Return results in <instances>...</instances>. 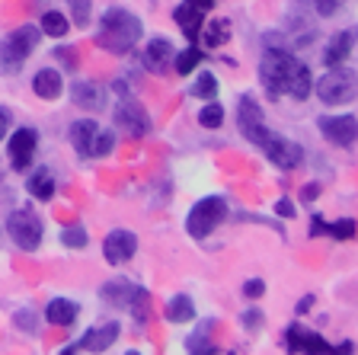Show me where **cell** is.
<instances>
[{
    "mask_svg": "<svg viewBox=\"0 0 358 355\" xmlns=\"http://www.w3.org/2000/svg\"><path fill=\"white\" fill-rule=\"evenodd\" d=\"M211 330H215V320L201 323L199 330H195V333L186 340V349H189V352H215V346H211Z\"/></svg>",
    "mask_w": 358,
    "mask_h": 355,
    "instance_id": "cell-28",
    "label": "cell"
},
{
    "mask_svg": "<svg viewBox=\"0 0 358 355\" xmlns=\"http://www.w3.org/2000/svg\"><path fill=\"white\" fill-rule=\"evenodd\" d=\"M87 230L80 228V224H71V228H64L61 230V244L64 246H71V250H80V246H87Z\"/></svg>",
    "mask_w": 358,
    "mask_h": 355,
    "instance_id": "cell-34",
    "label": "cell"
},
{
    "mask_svg": "<svg viewBox=\"0 0 358 355\" xmlns=\"http://www.w3.org/2000/svg\"><path fill=\"white\" fill-rule=\"evenodd\" d=\"M32 90H36V97H42V99H58L61 90H64V81H61L58 71L42 67V71L32 77Z\"/></svg>",
    "mask_w": 358,
    "mask_h": 355,
    "instance_id": "cell-22",
    "label": "cell"
},
{
    "mask_svg": "<svg viewBox=\"0 0 358 355\" xmlns=\"http://www.w3.org/2000/svg\"><path fill=\"white\" fill-rule=\"evenodd\" d=\"M99 134V125L93 122V118H80V122H74L71 125V144H74V151L80 157H93V141H96Z\"/></svg>",
    "mask_w": 358,
    "mask_h": 355,
    "instance_id": "cell-18",
    "label": "cell"
},
{
    "mask_svg": "<svg viewBox=\"0 0 358 355\" xmlns=\"http://www.w3.org/2000/svg\"><path fill=\"white\" fill-rule=\"evenodd\" d=\"M36 148H38V134L32 128L13 132V138H10V163H13V170H26L32 157H36Z\"/></svg>",
    "mask_w": 358,
    "mask_h": 355,
    "instance_id": "cell-13",
    "label": "cell"
},
{
    "mask_svg": "<svg viewBox=\"0 0 358 355\" xmlns=\"http://www.w3.org/2000/svg\"><path fill=\"white\" fill-rule=\"evenodd\" d=\"M16 326H20V330H29V333H36V320H32V314L26 311V314H16Z\"/></svg>",
    "mask_w": 358,
    "mask_h": 355,
    "instance_id": "cell-41",
    "label": "cell"
},
{
    "mask_svg": "<svg viewBox=\"0 0 358 355\" xmlns=\"http://www.w3.org/2000/svg\"><path fill=\"white\" fill-rule=\"evenodd\" d=\"M237 125H240V132H243V138L250 141V144H256V148H262V141L272 134V132H268V125H266V118H262L259 103H256L250 93H246V97H240Z\"/></svg>",
    "mask_w": 358,
    "mask_h": 355,
    "instance_id": "cell-7",
    "label": "cell"
},
{
    "mask_svg": "<svg viewBox=\"0 0 358 355\" xmlns=\"http://www.w3.org/2000/svg\"><path fill=\"white\" fill-rule=\"evenodd\" d=\"M275 215H282V218H294L298 211H294V205H291L288 199H278V202H275Z\"/></svg>",
    "mask_w": 358,
    "mask_h": 355,
    "instance_id": "cell-42",
    "label": "cell"
},
{
    "mask_svg": "<svg viewBox=\"0 0 358 355\" xmlns=\"http://www.w3.org/2000/svg\"><path fill=\"white\" fill-rule=\"evenodd\" d=\"M310 90H313L310 67H307L304 61H294V71H291V83H288V97L298 99V103H304V99L310 97Z\"/></svg>",
    "mask_w": 358,
    "mask_h": 355,
    "instance_id": "cell-23",
    "label": "cell"
},
{
    "mask_svg": "<svg viewBox=\"0 0 358 355\" xmlns=\"http://www.w3.org/2000/svg\"><path fill=\"white\" fill-rule=\"evenodd\" d=\"M141 32H144V26L138 16L122 10V7H112V10H106L103 20H99L96 45L112 55H128L134 45H138Z\"/></svg>",
    "mask_w": 358,
    "mask_h": 355,
    "instance_id": "cell-1",
    "label": "cell"
},
{
    "mask_svg": "<svg viewBox=\"0 0 358 355\" xmlns=\"http://www.w3.org/2000/svg\"><path fill=\"white\" fill-rule=\"evenodd\" d=\"M119 333H122V326L115 323V320H109V323H103V326L87 330V333H83V340L64 346V352H106L112 342L119 340Z\"/></svg>",
    "mask_w": 358,
    "mask_h": 355,
    "instance_id": "cell-10",
    "label": "cell"
},
{
    "mask_svg": "<svg viewBox=\"0 0 358 355\" xmlns=\"http://www.w3.org/2000/svg\"><path fill=\"white\" fill-rule=\"evenodd\" d=\"M358 93V74L355 71H345V67H329L327 74L317 81V97L327 106H343L352 103Z\"/></svg>",
    "mask_w": 358,
    "mask_h": 355,
    "instance_id": "cell-3",
    "label": "cell"
},
{
    "mask_svg": "<svg viewBox=\"0 0 358 355\" xmlns=\"http://www.w3.org/2000/svg\"><path fill=\"white\" fill-rule=\"evenodd\" d=\"M29 195H36L38 202H48L55 195V176H52V170H36L29 176Z\"/></svg>",
    "mask_w": 358,
    "mask_h": 355,
    "instance_id": "cell-26",
    "label": "cell"
},
{
    "mask_svg": "<svg viewBox=\"0 0 358 355\" xmlns=\"http://www.w3.org/2000/svg\"><path fill=\"white\" fill-rule=\"evenodd\" d=\"M90 13H93V4L90 0H71V20L77 22V26H90Z\"/></svg>",
    "mask_w": 358,
    "mask_h": 355,
    "instance_id": "cell-35",
    "label": "cell"
},
{
    "mask_svg": "<svg viewBox=\"0 0 358 355\" xmlns=\"http://www.w3.org/2000/svg\"><path fill=\"white\" fill-rule=\"evenodd\" d=\"M294 55L285 48H266L259 58V81L266 90L268 99H282L288 97V83H291V71H294Z\"/></svg>",
    "mask_w": 358,
    "mask_h": 355,
    "instance_id": "cell-2",
    "label": "cell"
},
{
    "mask_svg": "<svg viewBox=\"0 0 358 355\" xmlns=\"http://www.w3.org/2000/svg\"><path fill=\"white\" fill-rule=\"evenodd\" d=\"M164 317L170 320V323H189V320L195 317V304H192V298H189V295H176V298H170V301H166V307H164Z\"/></svg>",
    "mask_w": 358,
    "mask_h": 355,
    "instance_id": "cell-24",
    "label": "cell"
},
{
    "mask_svg": "<svg viewBox=\"0 0 358 355\" xmlns=\"http://www.w3.org/2000/svg\"><path fill=\"white\" fill-rule=\"evenodd\" d=\"M201 58H205V55H201V48L192 42V45H189V48H186V52H179L176 58H173V67H176L179 74H192V67L199 64Z\"/></svg>",
    "mask_w": 358,
    "mask_h": 355,
    "instance_id": "cell-31",
    "label": "cell"
},
{
    "mask_svg": "<svg viewBox=\"0 0 358 355\" xmlns=\"http://www.w3.org/2000/svg\"><path fill=\"white\" fill-rule=\"evenodd\" d=\"M134 281H128V279H112V281H106L103 285V301L106 304H112V307H119V311H128V304H131V295H134Z\"/></svg>",
    "mask_w": 358,
    "mask_h": 355,
    "instance_id": "cell-20",
    "label": "cell"
},
{
    "mask_svg": "<svg viewBox=\"0 0 358 355\" xmlns=\"http://www.w3.org/2000/svg\"><path fill=\"white\" fill-rule=\"evenodd\" d=\"M176 58V48H173L170 39H150L148 48H144V67L150 74H166Z\"/></svg>",
    "mask_w": 358,
    "mask_h": 355,
    "instance_id": "cell-14",
    "label": "cell"
},
{
    "mask_svg": "<svg viewBox=\"0 0 358 355\" xmlns=\"http://www.w3.org/2000/svg\"><path fill=\"white\" fill-rule=\"evenodd\" d=\"M112 148H115V134H112V132H103V128H99L96 141H93V157L112 154Z\"/></svg>",
    "mask_w": 358,
    "mask_h": 355,
    "instance_id": "cell-36",
    "label": "cell"
},
{
    "mask_svg": "<svg viewBox=\"0 0 358 355\" xmlns=\"http://www.w3.org/2000/svg\"><path fill=\"white\" fill-rule=\"evenodd\" d=\"M77 314H80V307L74 301H67V298H52L48 307H45V320L52 326H71L77 320Z\"/></svg>",
    "mask_w": 358,
    "mask_h": 355,
    "instance_id": "cell-21",
    "label": "cell"
},
{
    "mask_svg": "<svg viewBox=\"0 0 358 355\" xmlns=\"http://www.w3.org/2000/svg\"><path fill=\"white\" fill-rule=\"evenodd\" d=\"M355 39H358V29H349V32H336L333 39H329L327 52H323V61H327V67H336L343 64L345 58L352 55V48H355Z\"/></svg>",
    "mask_w": 358,
    "mask_h": 355,
    "instance_id": "cell-17",
    "label": "cell"
},
{
    "mask_svg": "<svg viewBox=\"0 0 358 355\" xmlns=\"http://www.w3.org/2000/svg\"><path fill=\"white\" fill-rule=\"evenodd\" d=\"M262 291H266V281H262V279H250L243 285V295L246 298H262Z\"/></svg>",
    "mask_w": 358,
    "mask_h": 355,
    "instance_id": "cell-39",
    "label": "cell"
},
{
    "mask_svg": "<svg viewBox=\"0 0 358 355\" xmlns=\"http://www.w3.org/2000/svg\"><path fill=\"white\" fill-rule=\"evenodd\" d=\"M199 125L205 128H221L224 125V106L221 103H208L199 112Z\"/></svg>",
    "mask_w": 358,
    "mask_h": 355,
    "instance_id": "cell-33",
    "label": "cell"
},
{
    "mask_svg": "<svg viewBox=\"0 0 358 355\" xmlns=\"http://www.w3.org/2000/svg\"><path fill=\"white\" fill-rule=\"evenodd\" d=\"M310 4L320 16H336L339 10H343V0H310Z\"/></svg>",
    "mask_w": 358,
    "mask_h": 355,
    "instance_id": "cell-37",
    "label": "cell"
},
{
    "mask_svg": "<svg viewBox=\"0 0 358 355\" xmlns=\"http://www.w3.org/2000/svg\"><path fill=\"white\" fill-rule=\"evenodd\" d=\"M307 307H313V295L301 298V301H298V314H307Z\"/></svg>",
    "mask_w": 358,
    "mask_h": 355,
    "instance_id": "cell-45",
    "label": "cell"
},
{
    "mask_svg": "<svg viewBox=\"0 0 358 355\" xmlns=\"http://www.w3.org/2000/svg\"><path fill=\"white\" fill-rule=\"evenodd\" d=\"M231 20H211L208 26H201L199 36L205 39V48H221L224 42H231Z\"/></svg>",
    "mask_w": 358,
    "mask_h": 355,
    "instance_id": "cell-25",
    "label": "cell"
},
{
    "mask_svg": "<svg viewBox=\"0 0 358 355\" xmlns=\"http://www.w3.org/2000/svg\"><path fill=\"white\" fill-rule=\"evenodd\" d=\"M7 230H10V237H13V244L26 253L38 250V244H42V218H38L36 211H29V208L13 211V215L7 218Z\"/></svg>",
    "mask_w": 358,
    "mask_h": 355,
    "instance_id": "cell-6",
    "label": "cell"
},
{
    "mask_svg": "<svg viewBox=\"0 0 358 355\" xmlns=\"http://www.w3.org/2000/svg\"><path fill=\"white\" fill-rule=\"evenodd\" d=\"M42 32L45 36H55V39H64L67 32H71V20H67L64 13H58V10H48V13L42 16Z\"/></svg>",
    "mask_w": 358,
    "mask_h": 355,
    "instance_id": "cell-27",
    "label": "cell"
},
{
    "mask_svg": "<svg viewBox=\"0 0 358 355\" xmlns=\"http://www.w3.org/2000/svg\"><path fill=\"white\" fill-rule=\"evenodd\" d=\"M262 151H266L268 160L275 163V167H282V170H294V167L304 160V148L288 138H282V134H268V138L262 141Z\"/></svg>",
    "mask_w": 358,
    "mask_h": 355,
    "instance_id": "cell-9",
    "label": "cell"
},
{
    "mask_svg": "<svg viewBox=\"0 0 358 355\" xmlns=\"http://www.w3.org/2000/svg\"><path fill=\"white\" fill-rule=\"evenodd\" d=\"M320 134L336 148H352L358 141V118L355 116H320L317 122Z\"/></svg>",
    "mask_w": 358,
    "mask_h": 355,
    "instance_id": "cell-8",
    "label": "cell"
},
{
    "mask_svg": "<svg viewBox=\"0 0 358 355\" xmlns=\"http://www.w3.org/2000/svg\"><path fill=\"white\" fill-rule=\"evenodd\" d=\"M128 311H131V317L138 320V323H148V317H150V295L141 288V285L134 288L131 304H128Z\"/></svg>",
    "mask_w": 358,
    "mask_h": 355,
    "instance_id": "cell-30",
    "label": "cell"
},
{
    "mask_svg": "<svg viewBox=\"0 0 358 355\" xmlns=\"http://www.w3.org/2000/svg\"><path fill=\"white\" fill-rule=\"evenodd\" d=\"M173 20H176V26L182 29V36H186L189 42H195V39H199V32H201V26H205V13H201V10H195V7H189L186 0L173 10Z\"/></svg>",
    "mask_w": 358,
    "mask_h": 355,
    "instance_id": "cell-19",
    "label": "cell"
},
{
    "mask_svg": "<svg viewBox=\"0 0 358 355\" xmlns=\"http://www.w3.org/2000/svg\"><path fill=\"white\" fill-rule=\"evenodd\" d=\"M215 93H217V77L215 74H199V81L192 83V97H199V99H215Z\"/></svg>",
    "mask_w": 358,
    "mask_h": 355,
    "instance_id": "cell-32",
    "label": "cell"
},
{
    "mask_svg": "<svg viewBox=\"0 0 358 355\" xmlns=\"http://www.w3.org/2000/svg\"><path fill=\"white\" fill-rule=\"evenodd\" d=\"M7 132H10V109H3V106H0V138H3Z\"/></svg>",
    "mask_w": 358,
    "mask_h": 355,
    "instance_id": "cell-44",
    "label": "cell"
},
{
    "mask_svg": "<svg viewBox=\"0 0 358 355\" xmlns=\"http://www.w3.org/2000/svg\"><path fill=\"white\" fill-rule=\"evenodd\" d=\"M71 99H74V106H80V109L96 112L106 106V90L93 81H77L74 90H71Z\"/></svg>",
    "mask_w": 358,
    "mask_h": 355,
    "instance_id": "cell-16",
    "label": "cell"
},
{
    "mask_svg": "<svg viewBox=\"0 0 358 355\" xmlns=\"http://www.w3.org/2000/svg\"><path fill=\"white\" fill-rule=\"evenodd\" d=\"M285 346H288L291 352H333V346H329L323 336L310 333V330H304V326H288Z\"/></svg>",
    "mask_w": 358,
    "mask_h": 355,
    "instance_id": "cell-15",
    "label": "cell"
},
{
    "mask_svg": "<svg viewBox=\"0 0 358 355\" xmlns=\"http://www.w3.org/2000/svg\"><path fill=\"white\" fill-rule=\"evenodd\" d=\"M74 48H67V45H64V48H58V52H55V58H58V61H64V64L67 67H77V58H74Z\"/></svg>",
    "mask_w": 358,
    "mask_h": 355,
    "instance_id": "cell-40",
    "label": "cell"
},
{
    "mask_svg": "<svg viewBox=\"0 0 358 355\" xmlns=\"http://www.w3.org/2000/svg\"><path fill=\"white\" fill-rule=\"evenodd\" d=\"M186 4H189V7H195V10H201V13H211L217 0H186Z\"/></svg>",
    "mask_w": 358,
    "mask_h": 355,
    "instance_id": "cell-43",
    "label": "cell"
},
{
    "mask_svg": "<svg viewBox=\"0 0 358 355\" xmlns=\"http://www.w3.org/2000/svg\"><path fill=\"white\" fill-rule=\"evenodd\" d=\"M38 39H42V29H38V26H20V29H13L3 42H0V64L7 67V71H16L22 61L36 52Z\"/></svg>",
    "mask_w": 358,
    "mask_h": 355,
    "instance_id": "cell-5",
    "label": "cell"
},
{
    "mask_svg": "<svg viewBox=\"0 0 358 355\" xmlns=\"http://www.w3.org/2000/svg\"><path fill=\"white\" fill-rule=\"evenodd\" d=\"M317 193H320V189H317V186H307V189H304V193H301V199H317Z\"/></svg>",
    "mask_w": 358,
    "mask_h": 355,
    "instance_id": "cell-46",
    "label": "cell"
},
{
    "mask_svg": "<svg viewBox=\"0 0 358 355\" xmlns=\"http://www.w3.org/2000/svg\"><path fill=\"white\" fill-rule=\"evenodd\" d=\"M115 128L128 132L131 138H144L150 132V116L138 103H128L125 99V103L115 106Z\"/></svg>",
    "mask_w": 358,
    "mask_h": 355,
    "instance_id": "cell-12",
    "label": "cell"
},
{
    "mask_svg": "<svg viewBox=\"0 0 358 355\" xmlns=\"http://www.w3.org/2000/svg\"><path fill=\"white\" fill-rule=\"evenodd\" d=\"M240 320H243V326H246V330H259V326H262V320H266V317H262V311H256V307H250V311H243V317H240Z\"/></svg>",
    "mask_w": 358,
    "mask_h": 355,
    "instance_id": "cell-38",
    "label": "cell"
},
{
    "mask_svg": "<svg viewBox=\"0 0 358 355\" xmlns=\"http://www.w3.org/2000/svg\"><path fill=\"white\" fill-rule=\"evenodd\" d=\"M224 218H227V202L221 195H208V199H201L192 205V211L186 218V230H189V237L201 240V237L215 234Z\"/></svg>",
    "mask_w": 358,
    "mask_h": 355,
    "instance_id": "cell-4",
    "label": "cell"
},
{
    "mask_svg": "<svg viewBox=\"0 0 358 355\" xmlns=\"http://www.w3.org/2000/svg\"><path fill=\"white\" fill-rule=\"evenodd\" d=\"M320 234H329V237H336V240H352V237L358 234V224H355V218H339V221L323 224Z\"/></svg>",
    "mask_w": 358,
    "mask_h": 355,
    "instance_id": "cell-29",
    "label": "cell"
},
{
    "mask_svg": "<svg viewBox=\"0 0 358 355\" xmlns=\"http://www.w3.org/2000/svg\"><path fill=\"white\" fill-rule=\"evenodd\" d=\"M134 250H138V237L125 228L112 230V234L103 240V256H106V263H112V266L128 263V259L134 256Z\"/></svg>",
    "mask_w": 358,
    "mask_h": 355,
    "instance_id": "cell-11",
    "label": "cell"
}]
</instances>
